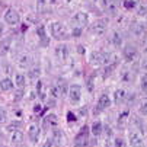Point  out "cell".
<instances>
[{
	"label": "cell",
	"mask_w": 147,
	"mask_h": 147,
	"mask_svg": "<svg viewBox=\"0 0 147 147\" xmlns=\"http://www.w3.org/2000/svg\"><path fill=\"white\" fill-rule=\"evenodd\" d=\"M51 35L55 38V39H67L70 36V32L69 29L60 24V22H53L51 24Z\"/></svg>",
	"instance_id": "cell-1"
},
{
	"label": "cell",
	"mask_w": 147,
	"mask_h": 147,
	"mask_svg": "<svg viewBox=\"0 0 147 147\" xmlns=\"http://www.w3.org/2000/svg\"><path fill=\"white\" fill-rule=\"evenodd\" d=\"M107 28H108V20L107 19H99L90 26V34H95V35H103L107 32Z\"/></svg>",
	"instance_id": "cell-2"
},
{
	"label": "cell",
	"mask_w": 147,
	"mask_h": 147,
	"mask_svg": "<svg viewBox=\"0 0 147 147\" xmlns=\"http://www.w3.org/2000/svg\"><path fill=\"white\" fill-rule=\"evenodd\" d=\"M82 98V88L80 85H71L69 88V99L71 103H77Z\"/></svg>",
	"instance_id": "cell-3"
},
{
	"label": "cell",
	"mask_w": 147,
	"mask_h": 147,
	"mask_svg": "<svg viewBox=\"0 0 147 147\" xmlns=\"http://www.w3.org/2000/svg\"><path fill=\"white\" fill-rule=\"evenodd\" d=\"M19 19H20V16H19V13L15 10V9H7L6 10V13H5V20H6V24H9V25H16V24H19Z\"/></svg>",
	"instance_id": "cell-4"
},
{
	"label": "cell",
	"mask_w": 147,
	"mask_h": 147,
	"mask_svg": "<svg viewBox=\"0 0 147 147\" xmlns=\"http://www.w3.org/2000/svg\"><path fill=\"white\" fill-rule=\"evenodd\" d=\"M73 22L77 25V28H83V26L88 25L89 16H88V13H85V12H77V13L74 15V18H73Z\"/></svg>",
	"instance_id": "cell-5"
},
{
	"label": "cell",
	"mask_w": 147,
	"mask_h": 147,
	"mask_svg": "<svg viewBox=\"0 0 147 147\" xmlns=\"http://www.w3.org/2000/svg\"><path fill=\"white\" fill-rule=\"evenodd\" d=\"M88 137H89V127H88V125H85V127L80 128L79 134L76 136L74 143L76 144H86L88 143Z\"/></svg>",
	"instance_id": "cell-6"
},
{
	"label": "cell",
	"mask_w": 147,
	"mask_h": 147,
	"mask_svg": "<svg viewBox=\"0 0 147 147\" xmlns=\"http://www.w3.org/2000/svg\"><path fill=\"white\" fill-rule=\"evenodd\" d=\"M128 140H130V144L134 146V147L143 146V136L138 131H130L128 133Z\"/></svg>",
	"instance_id": "cell-7"
},
{
	"label": "cell",
	"mask_w": 147,
	"mask_h": 147,
	"mask_svg": "<svg viewBox=\"0 0 147 147\" xmlns=\"http://www.w3.org/2000/svg\"><path fill=\"white\" fill-rule=\"evenodd\" d=\"M124 55H125V58H127L128 61H134L138 57V51H137V48L134 45H127L124 48Z\"/></svg>",
	"instance_id": "cell-8"
},
{
	"label": "cell",
	"mask_w": 147,
	"mask_h": 147,
	"mask_svg": "<svg viewBox=\"0 0 147 147\" xmlns=\"http://www.w3.org/2000/svg\"><path fill=\"white\" fill-rule=\"evenodd\" d=\"M55 55H57V58H60V60H67V58H69V55H70L69 47H67L66 44L58 45V47L55 48Z\"/></svg>",
	"instance_id": "cell-9"
},
{
	"label": "cell",
	"mask_w": 147,
	"mask_h": 147,
	"mask_svg": "<svg viewBox=\"0 0 147 147\" xmlns=\"http://www.w3.org/2000/svg\"><path fill=\"white\" fill-rule=\"evenodd\" d=\"M28 136H29V140L32 143H36L38 138H39V127L36 124H31L29 128H28Z\"/></svg>",
	"instance_id": "cell-10"
},
{
	"label": "cell",
	"mask_w": 147,
	"mask_h": 147,
	"mask_svg": "<svg viewBox=\"0 0 147 147\" xmlns=\"http://www.w3.org/2000/svg\"><path fill=\"white\" fill-rule=\"evenodd\" d=\"M111 107V98L108 96V93H102L99 96V100H98V108L99 109H107Z\"/></svg>",
	"instance_id": "cell-11"
},
{
	"label": "cell",
	"mask_w": 147,
	"mask_h": 147,
	"mask_svg": "<svg viewBox=\"0 0 147 147\" xmlns=\"http://www.w3.org/2000/svg\"><path fill=\"white\" fill-rule=\"evenodd\" d=\"M10 47H12V39H10V38L2 39V41H0V54L6 55V54L10 51Z\"/></svg>",
	"instance_id": "cell-12"
},
{
	"label": "cell",
	"mask_w": 147,
	"mask_h": 147,
	"mask_svg": "<svg viewBox=\"0 0 147 147\" xmlns=\"http://www.w3.org/2000/svg\"><path fill=\"white\" fill-rule=\"evenodd\" d=\"M57 89H58L61 98L67 96V93H69V85H67V82H66V80H58V83H57Z\"/></svg>",
	"instance_id": "cell-13"
},
{
	"label": "cell",
	"mask_w": 147,
	"mask_h": 147,
	"mask_svg": "<svg viewBox=\"0 0 147 147\" xmlns=\"http://www.w3.org/2000/svg\"><path fill=\"white\" fill-rule=\"evenodd\" d=\"M10 141H12L13 144H16V146L22 144V141H24V134L20 133L19 130H13V133L10 134Z\"/></svg>",
	"instance_id": "cell-14"
},
{
	"label": "cell",
	"mask_w": 147,
	"mask_h": 147,
	"mask_svg": "<svg viewBox=\"0 0 147 147\" xmlns=\"http://www.w3.org/2000/svg\"><path fill=\"white\" fill-rule=\"evenodd\" d=\"M0 89L7 92V90H12L13 89V82L10 79H3L2 82H0Z\"/></svg>",
	"instance_id": "cell-15"
},
{
	"label": "cell",
	"mask_w": 147,
	"mask_h": 147,
	"mask_svg": "<svg viewBox=\"0 0 147 147\" xmlns=\"http://www.w3.org/2000/svg\"><path fill=\"white\" fill-rule=\"evenodd\" d=\"M114 98H115L117 103H122L125 100V98H127V93H125V90H122V89H118V90H115Z\"/></svg>",
	"instance_id": "cell-16"
},
{
	"label": "cell",
	"mask_w": 147,
	"mask_h": 147,
	"mask_svg": "<svg viewBox=\"0 0 147 147\" xmlns=\"http://www.w3.org/2000/svg\"><path fill=\"white\" fill-rule=\"evenodd\" d=\"M102 124L99 122V121H95L93 122V125H92V134L95 136V137H98V136H100L102 134Z\"/></svg>",
	"instance_id": "cell-17"
},
{
	"label": "cell",
	"mask_w": 147,
	"mask_h": 147,
	"mask_svg": "<svg viewBox=\"0 0 147 147\" xmlns=\"http://www.w3.org/2000/svg\"><path fill=\"white\" fill-rule=\"evenodd\" d=\"M115 67H117V61H112V63H109V64H107V67H105V71H103V76L108 77V76L115 70Z\"/></svg>",
	"instance_id": "cell-18"
},
{
	"label": "cell",
	"mask_w": 147,
	"mask_h": 147,
	"mask_svg": "<svg viewBox=\"0 0 147 147\" xmlns=\"http://www.w3.org/2000/svg\"><path fill=\"white\" fill-rule=\"evenodd\" d=\"M15 83H16V86L19 89H22L25 86V76L24 74H16L15 76Z\"/></svg>",
	"instance_id": "cell-19"
},
{
	"label": "cell",
	"mask_w": 147,
	"mask_h": 147,
	"mask_svg": "<svg viewBox=\"0 0 147 147\" xmlns=\"http://www.w3.org/2000/svg\"><path fill=\"white\" fill-rule=\"evenodd\" d=\"M138 112L141 115H147V98L146 99H141V102L138 105Z\"/></svg>",
	"instance_id": "cell-20"
},
{
	"label": "cell",
	"mask_w": 147,
	"mask_h": 147,
	"mask_svg": "<svg viewBox=\"0 0 147 147\" xmlns=\"http://www.w3.org/2000/svg\"><path fill=\"white\" fill-rule=\"evenodd\" d=\"M51 138L57 143V146H60V144H61V140H63V137H61V131H60V130H54Z\"/></svg>",
	"instance_id": "cell-21"
},
{
	"label": "cell",
	"mask_w": 147,
	"mask_h": 147,
	"mask_svg": "<svg viewBox=\"0 0 147 147\" xmlns=\"http://www.w3.org/2000/svg\"><path fill=\"white\" fill-rule=\"evenodd\" d=\"M45 122L48 124V125H57V115H54V114H50V115H47L45 117Z\"/></svg>",
	"instance_id": "cell-22"
},
{
	"label": "cell",
	"mask_w": 147,
	"mask_h": 147,
	"mask_svg": "<svg viewBox=\"0 0 147 147\" xmlns=\"http://www.w3.org/2000/svg\"><path fill=\"white\" fill-rule=\"evenodd\" d=\"M112 39H114V45H115V47H121V44H122V38H121V35H119L118 32L114 34V38H112Z\"/></svg>",
	"instance_id": "cell-23"
},
{
	"label": "cell",
	"mask_w": 147,
	"mask_h": 147,
	"mask_svg": "<svg viewBox=\"0 0 147 147\" xmlns=\"http://www.w3.org/2000/svg\"><path fill=\"white\" fill-rule=\"evenodd\" d=\"M140 85H141V89H143V92H147V74L141 76V80H140Z\"/></svg>",
	"instance_id": "cell-24"
},
{
	"label": "cell",
	"mask_w": 147,
	"mask_h": 147,
	"mask_svg": "<svg viewBox=\"0 0 147 147\" xmlns=\"http://www.w3.org/2000/svg\"><path fill=\"white\" fill-rule=\"evenodd\" d=\"M42 147H58V146H57V143L50 137V138H47V140H45V143L42 144Z\"/></svg>",
	"instance_id": "cell-25"
},
{
	"label": "cell",
	"mask_w": 147,
	"mask_h": 147,
	"mask_svg": "<svg viewBox=\"0 0 147 147\" xmlns=\"http://www.w3.org/2000/svg\"><path fill=\"white\" fill-rule=\"evenodd\" d=\"M39 73H41V70H39V67H34L31 71H29V76L32 77V79H36L38 76H39Z\"/></svg>",
	"instance_id": "cell-26"
},
{
	"label": "cell",
	"mask_w": 147,
	"mask_h": 147,
	"mask_svg": "<svg viewBox=\"0 0 147 147\" xmlns=\"http://www.w3.org/2000/svg\"><path fill=\"white\" fill-rule=\"evenodd\" d=\"M36 34L39 35V38L42 39V41H45V39H47V36H45V29H44L42 26H39V28L36 29Z\"/></svg>",
	"instance_id": "cell-27"
},
{
	"label": "cell",
	"mask_w": 147,
	"mask_h": 147,
	"mask_svg": "<svg viewBox=\"0 0 147 147\" xmlns=\"http://www.w3.org/2000/svg\"><path fill=\"white\" fill-rule=\"evenodd\" d=\"M28 63H29V57H28V55H25V57L20 58L19 66H20V67H26V66H28Z\"/></svg>",
	"instance_id": "cell-28"
},
{
	"label": "cell",
	"mask_w": 147,
	"mask_h": 147,
	"mask_svg": "<svg viewBox=\"0 0 147 147\" xmlns=\"http://www.w3.org/2000/svg\"><path fill=\"white\" fill-rule=\"evenodd\" d=\"M134 5H136V2H134V0H125V2H124V6L127 7V9H131V7H134Z\"/></svg>",
	"instance_id": "cell-29"
},
{
	"label": "cell",
	"mask_w": 147,
	"mask_h": 147,
	"mask_svg": "<svg viewBox=\"0 0 147 147\" xmlns=\"http://www.w3.org/2000/svg\"><path fill=\"white\" fill-rule=\"evenodd\" d=\"M114 147H124V140H122V138H115Z\"/></svg>",
	"instance_id": "cell-30"
},
{
	"label": "cell",
	"mask_w": 147,
	"mask_h": 147,
	"mask_svg": "<svg viewBox=\"0 0 147 147\" xmlns=\"http://www.w3.org/2000/svg\"><path fill=\"white\" fill-rule=\"evenodd\" d=\"M112 3H114L112 0H102V6H103L105 9H108V7H109Z\"/></svg>",
	"instance_id": "cell-31"
},
{
	"label": "cell",
	"mask_w": 147,
	"mask_h": 147,
	"mask_svg": "<svg viewBox=\"0 0 147 147\" xmlns=\"http://www.w3.org/2000/svg\"><path fill=\"white\" fill-rule=\"evenodd\" d=\"M67 121L69 122H74L76 121V115L71 114V112H67Z\"/></svg>",
	"instance_id": "cell-32"
},
{
	"label": "cell",
	"mask_w": 147,
	"mask_h": 147,
	"mask_svg": "<svg viewBox=\"0 0 147 147\" xmlns=\"http://www.w3.org/2000/svg\"><path fill=\"white\" fill-rule=\"evenodd\" d=\"M3 121H6V112L0 108V122H3Z\"/></svg>",
	"instance_id": "cell-33"
},
{
	"label": "cell",
	"mask_w": 147,
	"mask_h": 147,
	"mask_svg": "<svg viewBox=\"0 0 147 147\" xmlns=\"http://www.w3.org/2000/svg\"><path fill=\"white\" fill-rule=\"evenodd\" d=\"M22 96H24V92H22V90H19V92L15 93V99H16V100H20V99H22Z\"/></svg>",
	"instance_id": "cell-34"
},
{
	"label": "cell",
	"mask_w": 147,
	"mask_h": 147,
	"mask_svg": "<svg viewBox=\"0 0 147 147\" xmlns=\"http://www.w3.org/2000/svg\"><path fill=\"white\" fill-rule=\"evenodd\" d=\"M80 31H82V28H77V26H76L74 31H73V35H74V36H79V35H80Z\"/></svg>",
	"instance_id": "cell-35"
},
{
	"label": "cell",
	"mask_w": 147,
	"mask_h": 147,
	"mask_svg": "<svg viewBox=\"0 0 147 147\" xmlns=\"http://www.w3.org/2000/svg\"><path fill=\"white\" fill-rule=\"evenodd\" d=\"M105 130H107V136H108V137H111V136H112V130H111L109 125H107V127H105Z\"/></svg>",
	"instance_id": "cell-36"
},
{
	"label": "cell",
	"mask_w": 147,
	"mask_h": 147,
	"mask_svg": "<svg viewBox=\"0 0 147 147\" xmlns=\"http://www.w3.org/2000/svg\"><path fill=\"white\" fill-rule=\"evenodd\" d=\"M36 3H38L39 6H45V5L48 3V0H36Z\"/></svg>",
	"instance_id": "cell-37"
},
{
	"label": "cell",
	"mask_w": 147,
	"mask_h": 147,
	"mask_svg": "<svg viewBox=\"0 0 147 147\" xmlns=\"http://www.w3.org/2000/svg\"><path fill=\"white\" fill-rule=\"evenodd\" d=\"M77 51H79V54H85V47H82V45H77Z\"/></svg>",
	"instance_id": "cell-38"
},
{
	"label": "cell",
	"mask_w": 147,
	"mask_h": 147,
	"mask_svg": "<svg viewBox=\"0 0 147 147\" xmlns=\"http://www.w3.org/2000/svg\"><path fill=\"white\" fill-rule=\"evenodd\" d=\"M105 147H114V146H112V143H111V140H109V138H107V140H105Z\"/></svg>",
	"instance_id": "cell-39"
},
{
	"label": "cell",
	"mask_w": 147,
	"mask_h": 147,
	"mask_svg": "<svg viewBox=\"0 0 147 147\" xmlns=\"http://www.w3.org/2000/svg\"><path fill=\"white\" fill-rule=\"evenodd\" d=\"M141 66H143V69L147 71V58L146 60H143V63H141Z\"/></svg>",
	"instance_id": "cell-40"
},
{
	"label": "cell",
	"mask_w": 147,
	"mask_h": 147,
	"mask_svg": "<svg viewBox=\"0 0 147 147\" xmlns=\"http://www.w3.org/2000/svg\"><path fill=\"white\" fill-rule=\"evenodd\" d=\"M34 111H35V112H39V111H41V107H39V105H35V108H34Z\"/></svg>",
	"instance_id": "cell-41"
},
{
	"label": "cell",
	"mask_w": 147,
	"mask_h": 147,
	"mask_svg": "<svg viewBox=\"0 0 147 147\" xmlns=\"http://www.w3.org/2000/svg\"><path fill=\"white\" fill-rule=\"evenodd\" d=\"M74 147H89V144L86 143V144H76Z\"/></svg>",
	"instance_id": "cell-42"
},
{
	"label": "cell",
	"mask_w": 147,
	"mask_h": 147,
	"mask_svg": "<svg viewBox=\"0 0 147 147\" xmlns=\"http://www.w3.org/2000/svg\"><path fill=\"white\" fill-rule=\"evenodd\" d=\"M144 51L147 53V41H146V44H144Z\"/></svg>",
	"instance_id": "cell-43"
},
{
	"label": "cell",
	"mask_w": 147,
	"mask_h": 147,
	"mask_svg": "<svg viewBox=\"0 0 147 147\" xmlns=\"http://www.w3.org/2000/svg\"><path fill=\"white\" fill-rule=\"evenodd\" d=\"M0 147H6V146H3V144H2V146H0Z\"/></svg>",
	"instance_id": "cell-44"
}]
</instances>
